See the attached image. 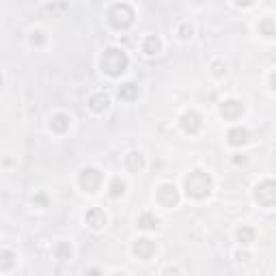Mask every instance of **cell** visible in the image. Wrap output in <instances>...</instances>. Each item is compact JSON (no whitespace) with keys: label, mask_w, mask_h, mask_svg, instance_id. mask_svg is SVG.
<instances>
[{"label":"cell","mask_w":276,"mask_h":276,"mask_svg":"<svg viewBox=\"0 0 276 276\" xmlns=\"http://www.w3.org/2000/svg\"><path fill=\"white\" fill-rule=\"evenodd\" d=\"M184 190L190 199L203 201L214 190V179L205 171H192L190 175H186V179H184Z\"/></svg>","instance_id":"1"},{"label":"cell","mask_w":276,"mask_h":276,"mask_svg":"<svg viewBox=\"0 0 276 276\" xmlns=\"http://www.w3.org/2000/svg\"><path fill=\"white\" fill-rule=\"evenodd\" d=\"M128 65H130L128 54H125L123 50H119V48H108L102 54V69L112 78L121 76L125 69H128Z\"/></svg>","instance_id":"2"},{"label":"cell","mask_w":276,"mask_h":276,"mask_svg":"<svg viewBox=\"0 0 276 276\" xmlns=\"http://www.w3.org/2000/svg\"><path fill=\"white\" fill-rule=\"evenodd\" d=\"M108 22L115 30H125L134 24V9L128 2H117L108 9Z\"/></svg>","instance_id":"3"},{"label":"cell","mask_w":276,"mask_h":276,"mask_svg":"<svg viewBox=\"0 0 276 276\" xmlns=\"http://www.w3.org/2000/svg\"><path fill=\"white\" fill-rule=\"evenodd\" d=\"M255 201L261 207H274L276 205V181L263 179L255 186Z\"/></svg>","instance_id":"4"},{"label":"cell","mask_w":276,"mask_h":276,"mask_svg":"<svg viewBox=\"0 0 276 276\" xmlns=\"http://www.w3.org/2000/svg\"><path fill=\"white\" fill-rule=\"evenodd\" d=\"M78 181H80V186H82L84 192L93 194V192L99 190V186H102V173H99L97 168H91V166L82 168V171H80Z\"/></svg>","instance_id":"5"},{"label":"cell","mask_w":276,"mask_h":276,"mask_svg":"<svg viewBox=\"0 0 276 276\" xmlns=\"http://www.w3.org/2000/svg\"><path fill=\"white\" fill-rule=\"evenodd\" d=\"M155 197H158V203L162 207H175L179 203V190L175 188V184H162Z\"/></svg>","instance_id":"6"},{"label":"cell","mask_w":276,"mask_h":276,"mask_svg":"<svg viewBox=\"0 0 276 276\" xmlns=\"http://www.w3.org/2000/svg\"><path fill=\"white\" fill-rule=\"evenodd\" d=\"M220 115L227 119V121H237L244 115V104L237 102V99H227L220 106Z\"/></svg>","instance_id":"7"},{"label":"cell","mask_w":276,"mask_h":276,"mask_svg":"<svg viewBox=\"0 0 276 276\" xmlns=\"http://www.w3.org/2000/svg\"><path fill=\"white\" fill-rule=\"evenodd\" d=\"M179 125H181V130H184V132H188V134H197V132L201 130V125H203V121H201L199 112L190 110V112H184Z\"/></svg>","instance_id":"8"},{"label":"cell","mask_w":276,"mask_h":276,"mask_svg":"<svg viewBox=\"0 0 276 276\" xmlns=\"http://www.w3.org/2000/svg\"><path fill=\"white\" fill-rule=\"evenodd\" d=\"M134 255L138 259H151L155 255V242H151L149 237H140L134 242Z\"/></svg>","instance_id":"9"},{"label":"cell","mask_w":276,"mask_h":276,"mask_svg":"<svg viewBox=\"0 0 276 276\" xmlns=\"http://www.w3.org/2000/svg\"><path fill=\"white\" fill-rule=\"evenodd\" d=\"M84 222L89 224L91 229H104L106 227V214H104V209H99V207H91L89 211L84 214Z\"/></svg>","instance_id":"10"},{"label":"cell","mask_w":276,"mask_h":276,"mask_svg":"<svg viewBox=\"0 0 276 276\" xmlns=\"http://www.w3.org/2000/svg\"><path fill=\"white\" fill-rule=\"evenodd\" d=\"M108 106H110V99H108L106 93H93V95L89 97V108L93 112H97V115L108 110Z\"/></svg>","instance_id":"11"},{"label":"cell","mask_w":276,"mask_h":276,"mask_svg":"<svg viewBox=\"0 0 276 276\" xmlns=\"http://www.w3.org/2000/svg\"><path fill=\"white\" fill-rule=\"evenodd\" d=\"M69 123H71V119H69L65 112H56V115L50 119V128H52L56 134H65L69 130Z\"/></svg>","instance_id":"12"},{"label":"cell","mask_w":276,"mask_h":276,"mask_svg":"<svg viewBox=\"0 0 276 276\" xmlns=\"http://www.w3.org/2000/svg\"><path fill=\"white\" fill-rule=\"evenodd\" d=\"M229 145H233V147H244L248 142V130H244V128H233V130H229Z\"/></svg>","instance_id":"13"},{"label":"cell","mask_w":276,"mask_h":276,"mask_svg":"<svg viewBox=\"0 0 276 276\" xmlns=\"http://www.w3.org/2000/svg\"><path fill=\"white\" fill-rule=\"evenodd\" d=\"M138 84L134 82H125L121 89H119V99H123V102H134V99L138 97Z\"/></svg>","instance_id":"14"},{"label":"cell","mask_w":276,"mask_h":276,"mask_svg":"<svg viewBox=\"0 0 276 276\" xmlns=\"http://www.w3.org/2000/svg\"><path fill=\"white\" fill-rule=\"evenodd\" d=\"M160 48H162V43H160V39L155 35H149V37H145V41H142V52H145L147 56L158 54Z\"/></svg>","instance_id":"15"},{"label":"cell","mask_w":276,"mask_h":276,"mask_svg":"<svg viewBox=\"0 0 276 276\" xmlns=\"http://www.w3.org/2000/svg\"><path fill=\"white\" fill-rule=\"evenodd\" d=\"M257 28H259V33L263 37H274L276 35V20L274 17H261Z\"/></svg>","instance_id":"16"},{"label":"cell","mask_w":276,"mask_h":276,"mask_svg":"<svg viewBox=\"0 0 276 276\" xmlns=\"http://www.w3.org/2000/svg\"><path fill=\"white\" fill-rule=\"evenodd\" d=\"M108 194L112 199H119L125 194V181L121 177H112V181L108 184Z\"/></svg>","instance_id":"17"},{"label":"cell","mask_w":276,"mask_h":276,"mask_svg":"<svg viewBox=\"0 0 276 276\" xmlns=\"http://www.w3.org/2000/svg\"><path fill=\"white\" fill-rule=\"evenodd\" d=\"M138 227L145 231H151L158 227V218H155L151 211H145V214H140V218H138Z\"/></svg>","instance_id":"18"},{"label":"cell","mask_w":276,"mask_h":276,"mask_svg":"<svg viewBox=\"0 0 276 276\" xmlns=\"http://www.w3.org/2000/svg\"><path fill=\"white\" fill-rule=\"evenodd\" d=\"M255 237H257V233H255L253 227H240L237 229V240H240V244H244V246L253 244Z\"/></svg>","instance_id":"19"},{"label":"cell","mask_w":276,"mask_h":276,"mask_svg":"<svg viewBox=\"0 0 276 276\" xmlns=\"http://www.w3.org/2000/svg\"><path fill=\"white\" fill-rule=\"evenodd\" d=\"M125 166L132 168V171H140V168L145 166V162H142V155L136 153V151L128 153V155H125Z\"/></svg>","instance_id":"20"},{"label":"cell","mask_w":276,"mask_h":276,"mask_svg":"<svg viewBox=\"0 0 276 276\" xmlns=\"http://www.w3.org/2000/svg\"><path fill=\"white\" fill-rule=\"evenodd\" d=\"M54 255L59 257V259H69L71 257V246L65 242H61V244H56V248H54Z\"/></svg>","instance_id":"21"},{"label":"cell","mask_w":276,"mask_h":276,"mask_svg":"<svg viewBox=\"0 0 276 276\" xmlns=\"http://www.w3.org/2000/svg\"><path fill=\"white\" fill-rule=\"evenodd\" d=\"M11 266H13V253L4 248V250H2V266H0V268H2V272H7Z\"/></svg>","instance_id":"22"},{"label":"cell","mask_w":276,"mask_h":276,"mask_svg":"<svg viewBox=\"0 0 276 276\" xmlns=\"http://www.w3.org/2000/svg\"><path fill=\"white\" fill-rule=\"evenodd\" d=\"M179 35L184 37V39L192 37V26H188V24H181V26H179Z\"/></svg>","instance_id":"23"},{"label":"cell","mask_w":276,"mask_h":276,"mask_svg":"<svg viewBox=\"0 0 276 276\" xmlns=\"http://www.w3.org/2000/svg\"><path fill=\"white\" fill-rule=\"evenodd\" d=\"M30 39H33V43H37V46H41V43H43V39H46V37H43V33H41V30H35V33H33V37H30Z\"/></svg>","instance_id":"24"},{"label":"cell","mask_w":276,"mask_h":276,"mask_svg":"<svg viewBox=\"0 0 276 276\" xmlns=\"http://www.w3.org/2000/svg\"><path fill=\"white\" fill-rule=\"evenodd\" d=\"M211 67H214V73H216V76H222V73L227 71V65H222V63H214Z\"/></svg>","instance_id":"25"},{"label":"cell","mask_w":276,"mask_h":276,"mask_svg":"<svg viewBox=\"0 0 276 276\" xmlns=\"http://www.w3.org/2000/svg\"><path fill=\"white\" fill-rule=\"evenodd\" d=\"M162 276H179V270H177V268H166Z\"/></svg>","instance_id":"26"},{"label":"cell","mask_w":276,"mask_h":276,"mask_svg":"<svg viewBox=\"0 0 276 276\" xmlns=\"http://www.w3.org/2000/svg\"><path fill=\"white\" fill-rule=\"evenodd\" d=\"M268 84H270V89H274V91H276V71H274V73H270Z\"/></svg>","instance_id":"27"},{"label":"cell","mask_w":276,"mask_h":276,"mask_svg":"<svg viewBox=\"0 0 276 276\" xmlns=\"http://www.w3.org/2000/svg\"><path fill=\"white\" fill-rule=\"evenodd\" d=\"M89 276H102V274H99V270L93 268V270H89Z\"/></svg>","instance_id":"28"},{"label":"cell","mask_w":276,"mask_h":276,"mask_svg":"<svg viewBox=\"0 0 276 276\" xmlns=\"http://www.w3.org/2000/svg\"><path fill=\"white\" fill-rule=\"evenodd\" d=\"M115 276H125V274H121V272H119V274H115Z\"/></svg>","instance_id":"29"}]
</instances>
